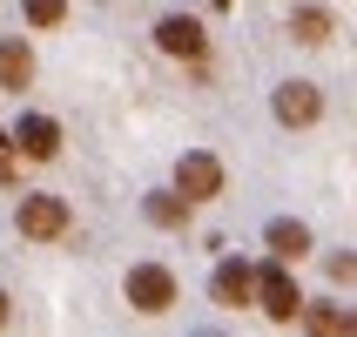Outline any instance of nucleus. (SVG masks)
Masks as SVG:
<instances>
[{
    "mask_svg": "<svg viewBox=\"0 0 357 337\" xmlns=\"http://www.w3.org/2000/svg\"><path fill=\"white\" fill-rule=\"evenodd\" d=\"M0 324H7V290H0Z\"/></svg>",
    "mask_w": 357,
    "mask_h": 337,
    "instance_id": "f3484780",
    "label": "nucleus"
},
{
    "mask_svg": "<svg viewBox=\"0 0 357 337\" xmlns=\"http://www.w3.org/2000/svg\"><path fill=\"white\" fill-rule=\"evenodd\" d=\"M61 14H68V0H27V20H34V27H54Z\"/></svg>",
    "mask_w": 357,
    "mask_h": 337,
    "instance_id": "4468645a",
    "label": "nucleus"
},
{
    "mask_svg": "<svg viewBox=\"0 0 357 337\" xmlns=\"http://www.w3.org/2000/svg\"><path fill=\"white\" fill-rule=\"evenodd\" d=\"M257 304H263V310H270V317H277V324L303 317V290H297V283H290V270H283V263H270V270H263V277H257Z\"/></svg>",
    "mask_w": 357,
    "mask_h": 337,
    "instance_id": "7ed1b4c3",
    "label": "nucleus"
},
{
    "mask_svg": "<svg viewBox=\"0 0 357 337\" xmlns=\"http://www.w3.org/2000/svg\"><path fill=\"white\" fill-rule=\"evenodd\" d=\"M34 81V54L27 40H0V88H27Z\"/></svg>",
    "mask_w": 357,
    "mask_h": 337,
    "instance_id": "6e6552de",
    "label": "nucleus"
},
{
    "mask_svg": "<svg viewBox=\"0 0 357 337\" xmlns=\"http://www.w3.org/2000/svg\"><path fill=\"white\" fill-rule=\"evenodd\" d=\"M128 304H135L142 317H162V310L176 304V277H169L162 263H135V270H128Z\"/></svg>",
    "mask_w": 357,
    "mask_h": 337,
    "instance_id": "f257e3e1",
    "label": "nucleus"
},
{
    "mask_svg": "<svg viewBox=\"0 0 357 337\" xmlns=\"http://www.w3.org/2000/svg\"><path fill=\"white\" fill-rule=\"evenodd\" d=\"M310 337H344V317L331 310V304H317V310H310Z\"/></svg>",
    "mask_w": 357,
    "mask_h": 337,
    "instance_id": "ddd939ff",
    "label": "nucleus"
},
{
    "mask_svg": "<svg viewBox=\"0 0 357 337\" xmlns=\"http://www.w3.org/2000/svg\"><path fill=\"white\" fill-rule=\"evenodd\" d=\"M155 40H162V54H182V61L202 54V27H196L189 14H169V20L155 27Z\"/></svg>",
    "mask_w": 357,
    "mask_h": 337,
    "instance_id": "0eeeda50",
    "label": "nucleus"
},
{
    "mask_svg": "<svg viewBox=\"0 0 357 337\" xmlns=\"http://www.w3.org/2000/svg\"><path fill=\"white\" fill-rule=\"evenodd\" d=\"M182 216H189V202H182V196H149V223H162V230H176Z\"/></svg>",
    "mask_w": 357,
    "mask_h": 337,
    "instance_id": "f8f14e48",
    "label": "nucleus"
},
{
    "mask_svg": "<svg viewBox=\"0 0 357 337\" xmlns=\"http://www.w3.org/2000/svg\"><path fill=\"white\" fill-rule=\"evenodd\" d=\"M14 149H20V156H34V162H47V156L61 149V128H54L47 115H20V128H14Z\"/></svg>",
    "mask_w": 357,
    "mask_h": 337,
    "instance_id": "423d86ee",
    "label": "nucleus"
},
{
    "mask_svg": "<svg viewBox=\"0 0 357 337\" xmlns=\"http://www.w3.org/2000/svg\"><path fill=\"white\" fill-rule=\"evenodd\" d=\"M270 250H277L283 263H297L303 250H310V230H303V223H290V216H277V223H270Z\"/></svg>",
    "mask_w": 357,
    "mask_h": 337,
    "instance_id": "9d476101",
    "label": "nucleus"
},
{
    "mask_svg": "<svg viewBox=\"0 0 357 337\" xmlns=\"http://www.w3.org/2000/svg\"><path fill=\"white\" fill-rule=\"evenodd\" d=\"M250 297H257L250 263H222V270H216V304H250Z\"/></svg>",
    "mask_w": 357,
    "mask_h": 337,
    "instance_id": "1a4fd4ad",
    "label": "nucleus"
},
{
    "mask_svg": "<svg viewBox=\"0 0 357 337\" xmlns=\"http://www.w3.org/2000/svg\"><path fill=\"white\" fill-rule=\"evenodd\" d=\"M344 337H357V317H344Z\"/></svg>",
    "mask_w": 357,
    "mask_h": 337,
    "instance_id": "dca6fc26",
    "label": "nucleus"
},
{
    "mask_svg": "<svg viewBox=\"0 0 357 337\" xmlns=\"http://www.w3.org/2000/svg\"><path fill=\"white\" fill-rule=\"evenodd\" d=\"M270 108H277V121H283V128H310L324 101H317V88H310V81H283Z\"/></svg>",
    "mask_w": 357,
    "mask_h": 337,
    "instance_id": "39448f33",
    "label": "nucleus"
},
{
    "mask_svg": "<svg viewBox=\"0 0 357 337\" xmlns=\"http://www.w3.org/2000/svg\"><path fill=\"white\" fill-rule=\"evenodd\" d=\"M290 34H297L303 47H317V40H331V14H324V7H297V14H290Z\"/></svg>",
    "mask_w": 357,
    "mask_h": 337,
    "instance_id": "9b49d317",
    "label": "nucleus"
},
{
    "mask_svg": "<svg viewBox=\"0 0 357 337\" xmlns=\"http://www.w3.org/2000/svg\"><path fill=\"white\" fill-rule=\"evenodd\" d=\"M216 189H222V162L216 156H202V149H196V156L176 162V196L182 202H209Z\"/></svg>",
    "mask_w": 357,
    "mask_h": 337,
    "instance_id": "20e7f679",
    "label": "nucleus"
},
{
    "mask_svg": "<svg viewBox=\"0 0 357 337\" xmlns=\"http://www.w3.org/2000/svg\"><path fill=\"white\" fill-rule=\"evenodd\" d=\"M331 277H337V283L357 277V257H351V250H344V257H331Z\"/></svg>",
    "mask_w": 357,
    "mask_h": 337,
    "instance_id": "2eb2a0df",
    "label": "nucleus"
},
{
    "mask_svg": "<svg viewBox=\"0 0 357 337\" xmlns=\"http://www.w3.org/2000/svg\"><path fill=\"white\" fill-rule=\"evenodd\" d=\"M20 237H34V243H54L61 230H68V202L61 196H20Z\"/></svg>",
    "mask_w": 357,
    "mask_h": 337,
    "instance_id": "f03ea898",
    "label": "nucleus"
}]
</instances>
